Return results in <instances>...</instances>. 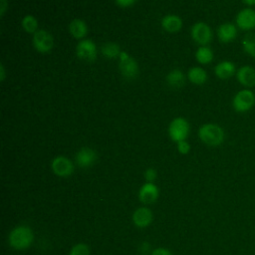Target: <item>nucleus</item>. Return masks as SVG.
Wrapping results in <instances>:
<instances>
[{
	"mask_svg": "<svg viewBox=\"0 0 255 255\" xmlns=\"http://www.w3.org/2000/svg\"><path fill=\"white\" fill-rule=\"evenodd\" d=\"M255 104V94L250 89L237 92L232 100L233 109L238 113H245L252 109Z\"/></svg>",
	"mask_w": 255,
	"mask_h": 255,
	"instance_id": "3",
	"label": "nucleus"
},
{
	"mask_svg": "<svg viewBox=\"0 0 255 255\" xmlns=\"http://www.w3.org/2000/svg\"><path fill=\"white\" fill-rule=\"evenodd\" d=\"M165 79L167 84L174 89H179L185 84V76L180 69L171 70Z\"/></svg>",
	"mask_w": 255,
	"mask_h": 255,
	"instance_id": "19",
	"label": "nucleus"
},
{
	"mask_svg": "<svg viewBox=\"0 0 255 255\" xmlns=\"http://www.w3.org/2000/svg\"><path fill=\"white\" fill-rule=\"evenodd\" d=\"M189 133V124L188 122L182 118L177 117L173 119L168 126V135L173 140L179 142L185 140Z\"/></svg>",
	"mask_w": 255,
	"mask_h": 255,
	"instance_id": "4",
	"label": "nucleus"
},
{
	"mask_svg": "<svg viewBox=\"0 0 255 255\" xmlns=\"http://www.w3.org/2000/svg\"><path fill=\"white\" fill-rule=\"evenodd\" d=\"M242 3L245 4V5H247L248 7H251V8H252V6L255 5V0H244V1H242Z\"/></svg>",
	"mask_w": 255,
	"mask_h": 255,
	"instance_id": "32",
	"label": "nucleus"
},
{
	"mask_svg": "<svg viewBox=\"0 0 255 255\" xmlns=\"http://www.w3.org/2000/svg\"><path fill=\"white\" fill-rule=\"evenodd\" d=\"M69 255H90V248L85 243H78L72 247Z\"/></svg>",
	"mask_w": 255,
	"mask_h": 255,
	"instance_id": "25",
	"label": "nucleus"
},
{
	"mask_svg": "<svg viewBox=\"0 0 255 255\" xmlns=\"http://www.w3.org/2000/svg\"><path fill=\"white\" fill-rule=\"evenodd\" d=\"M158 187L151 182H145L138 190V198L144 204H151L158 198Z\"/></svg>",
	"mask_w": 255,
	"mask_h": 255,
	"instance_id": "12",
	"label": "nucleus"
},
{
	"mask_svg": "<svg viewBox=\"0 0 255 255\" xmlns=\"http://www.w3.org/2000/svg\"><path fill=\"white\" fill-rule=\"evenodd\" d=\"M33 46L40 53H48L54 46L53 36L46 30L40 29L33 35Z\"/></svg>",
	"mask_w": 255,
	"mask_h": 255,
	"instance_id": "8",
	"label": "nucleus"
},
{
	"mask_svg": "<svg viewBox=\"0 0 255 255\" xmlns=\"http://www.w3.org/2000/svg\"><path fill=\"white\" fill-rule=\"evenodd\" d=\"M195 59L200 64H208L213 60V52L207 46H200L195 52Z\"/></svg>",
	"mask_w": 255,
	"mask_h": 255,
	"instance_id": "22",
	"label": "nucleus"
},
{
	"mask_svg": "<svg viewBox=\"0 0 255 255\" xmlns=\"http://www.w3.org/2000/svg\"><path fill=\"white\" fill-rule=\"evenodd\" d=\"M235 72H237L235 64L227 60L219 62L214 68L215 75L221 80H227L231 78L235 74Z\"/></svg>",
	"mask_w": 255,
	"mask_h": 255,
	"instance_id": "16",
	"label": "nucleus"
},
{
	"mask_svg": "<svg viewBox=\"0 0 255 255\" xmlns=\"http://www.w3.org/2000/svg\"><path fill=\"white\" fill-rule=\"evenodd\" d=\"M22 28L29 34H35L38 30V21L37 19L32 16V15H26L24 16V18L22 19L21 22Z\"/></svg>",
	"mask_w": 255,
	"mask_h": 255,
	"instance_id": "23",
	"label": "nucleus"
},
{
	"mask_svg": "<svg viewBox=\"0 0 255 255\" xmlns=\"http://www.w3.org/2000/svg\"><path fill=\"white\" fill-rule=\"evenodd\" d=\"M132 222L138 228L147 227L153 219L152 211L148 207H138L132 213Z\"/></svg>",
	"mask_w": 255,
	"mask_h": 255,
	"instance_id": "13",
	"label": "nucleus"
},
{
	"mask_svg": "<svg viewBox=\"0 0 255 255\" xmlns=\"http://www.w3.org/2000/svg\"><path fill=\"white\" fill-rule=\"evenodd\" d=\"M161 27L168 33H176L182 28V20L177 15L168 14L162 18Z\"/></svg>",
	"mask_w": 255,
	"mask_h": 255,
	"instance_id": "17",
	"label": "nucleus"
},
{
	"mask_svg": "<svg viewBox=\"0 0 255 255\" xmlns=\"http://www.w3.org/2000/svg\"><path fill=\"white\" fill-rule=\"evenodd\" d=\"M237 36V28L231 22H225L217 28V37L222 43H230Z\"/></svg>",
	"mask_w": 255,
	"mask_h": 255,
	"instance_id": "15",
	"label": "nucleus"
},
{
	"mask_svg": "<svg viewBox=\"0 0 255 255\" xmlns=\"http://www.w3.org/2000/svg\"><path fill=\"white\" fill-rule=\"evenodd\" d=\"M0 79H1V81H4V79H5V70H4L3 64L0 65Z\"/></svg>",
	"mask_w": 255,
	"mask_h": 255,
	"instance_id": "31",
	"label": "nucleus"
},
{
	"mask_svg": "<svg viewBox=\"0 0 255 255\" xmlns=\"http://www.w3.org/2000/svg\"><path fill=\"white\" fill-rule=\"evenodd\" d=\"M53 172L59 177H69L74 172V164L70 158L64 155H58L51 162Z\"/></svg>",
	"mask_w": 255,
	"mask_h": 255,
	"instance_id": "6",
	"label": "nucleus"
},
{
	"mask_svg": "<svg viewBox=\"0 0 255 255\" xmlns=\"http://www.w3.org/2000/svg\"><path fill=\"white\" fill-rule=\"evenodd\" d=\"M198 137L209 146H218L224 141L225 133L216 124H204L198 129Z\"/></svg>",
	"mask_w": 255,
	"mask_h": 255,
	"instance_id": "2",
	"label": "nucleus"
},
{
	"mask_svg": "<svg viewBox=\"0 0 255 255\" xmlns=\"http://www.w3.org/2000/svg\"><path fill=\"white\" fill-rule=\"evenodd\" d=\"M190 34L194 42L201 46H206L212 39L211 28L204 22H196L193 24Z\"/></svg>",
	"mask_w": 255,
	"mask_h": 255,
	"instance_id": "7",
	"label": "nucleus"
},
{
	"mask_svg": "<svg viewBox=\"0 0 255 255\" xmlns=\"http://www.w3.org/2000/svg\"><path fill=\"white\" fill-rule=\"evenodd\" d=\"M135 3H136V1H134V0H117L116 1V4L121 8H128Z\"/></svg>",
	"mask_w": 255,
	"mask_h": 255,
	"instance_id": "28",
	"label": "nucleus"
},
{
	"mask_svg": "<svg viewBox=\"0 0 255 255\" xmlns=\"http://www.w3.org/2000/svg\"><path fill=\"white\" fill-rule=\"evenodd\" d=\"M242 48L249 56L255 59V34H247L243 38Z\"/></svg>",
	"mask_w": 255,
	"mask_h": 255,
	"instance_id": "24",
	"label": "nucleus"
},
{
	"mask_svg": "<svg viewBox=\"0 0 255 255\" xmlns=\"http://www.w3.org/2000/svg\"><path fill=\"white\" fill-rule=\"evenodd\" d=\"M7 8H8V3L6 1H4V0H1L0 1V15L1 16L4 15V13H5Z\"/></svg>",
	"mask_w": 255,
	"mask_h": 255,
	"instance_id": "30",
	"label": "nucleus"
},
{
	"mask_svg": "<svg viewBox=\"0 0 255 255\" xmlns=\"http://www.w3.org/2000/svg\"><path fill=\"white\" fill-rule=\"evenodd\" d=\"M177 150L181 154H187L190 150V144L186 140H182L177 142Z\"/></svg>",
	"mask_w": 255,
	"mask_h": 255,
	"instance_id": "27",
	"label": "nucleus"
},
{
	"mask_svg": "<svg viewBox=\"0 0 255 255\" xmlns=\"http://www.w3.org/2000/svg\"><path fill=\"white\" fill-rule=\"evenodd\" d=\"M156 170L153 168V167H148L145 169L144 171V178L146 180V182H151L153 183V181L155 180L156 178Z\"/></svg>",
	"mask_w": 255,
	"mask_h": 255,
	"instance_id": "26",
	"label": "nucleus"
},
{
	"mask_svg": "<svg viewBox=\"0 0 255 255\" xmlns=\"http://www.w3.org/2000/svg\"><path fill=\"white\" fill-rule=\"evenodd\" d=\"M150 255H172V253L163 247H159V248H155L151 251Z\"/></svg>",
	"mask_w": 255,
	"mask_h": 255,
	"instance_id": "29",
	"label": "nucleus"
},
{
	"mask_svg": "<svg viewBox=\"0 0 255 255\" xmlns=\"http://www.w3.org/2000/svg\"><path fill=\"white\" fill-rule=\"evenodd\" d=\"M207 73L201 67H192L187 72L188 80L195 85H202L207 81Z\"/></svg>",
	"mask_w": 255,
	"mask_h": 255,
	"instance_id": "20",
	"label": "nucleus"
},
{
	"mask_svg": "<svg viewBox=\"0 0 255 255\" xmlns=\"http://www.w3.org/2000/svg\"><path fill=\"white\" fill-rule=\"evenodd\" d=\"M236 78L244 87H255V69L249 65L240 67L236 72Z\"/></svg>",
	"mask_w": 255,
	"mask_h": 255,
	"instance_id": "14",
	"label": "nucleus"
},
{
	"mask_svg": "<svg viewBox=\"0 0 255 255\" xmlns=\"http://www.w3.org/2000/svg\"><path fill=\"white\" fill-rule=\"evenodd\" d=\"M69 32L76 39H82L88 34V26L82 19H74L69 24Z\"/></svg>",
	"mask_w": 255,
	"mask_h": 255,
	"instance_id": "18",
	"label": "nucleus"
},
{
	"mask_svg": "<svg viewBox=\"0 0 255 255\" xmlns=\"http://www.w3.org/2000/svg\"><path fill=\"white\" fill-rule=\"evenodd\" d=\"M98 159V154L95 149L91 147H82L75 156L76 164L81 168L91 167Z\"/></svg>",
	"mask_w": 255,
	"mask_h": 255,
	"instance_id": "11",
	"label": "nucleus"
},
{
	"mask_svg": "<svg viewBox=\"0 0 255 255\" xmlns=\"http://www.w3.org/2000/svg\"><path fill=\"white\" fill-rule=\"evenodd\" d=\"M236 25L241 30H252L255 28V10L251 7L241 9L236 15Z\"/></svg>",
	"mask_w": 255,
	"mask_h": 255,
	"instance_id": "10",
	"label": "nucleus"
},
{
	"mask_svg": "<svg viewBox=\"0 0 255 255\" xmlns=\"http://www.w3.org/2000/svg\"><path fill=\"white\" fill-rule=\"evenodd\" d=\"M76 54L78 58L81 60H84L87 62H93L97 59V54H98L97 46L90 39L81 40L76 46Z\"/></svg>",
	"mask_w": 255,
	"mask_h": 255,
	"instance_id": "9",
	"label": "nucleus"
},
{
	"mask_svg": "<svg viewBox=\"0 0 255 255\" xmlns=\"http://www.w3.org/2000/svg\"><path fill=\"white\" fill-rule=\"evenodd\" d=\"M101 53L104 55V57L108 59H115L117 57H120L122 51H121V47L118 44L113 42H108L101 47Z\"/></svg>",
	"mask_w": 255,
	"mask_h": 255,
	"instance_id": "21",
	"label": "nucleus"
},
{
	"mask_svg": "<svg viewBox=\"0 0 255 255\" xmlns=\"http://www.w3.org/2000/svg\"><path fill=\"white\" fill-rule=\"evenodd\" d=\"M119 58H120L119 69L121 74L128 80L135 79L139 73L137 62L125 51H122Z\"/></svg>",
	"mask_w": 255,
	"mask_h": 255,
	"instance_id": "5",
	"label": "nucleus"
},
{
	"mask_svg": "<svg viewBox=\"0 0 255 255\" xmlns=\"http://www.w3.org/2000/svg\"><path fill=\"white\" fill-rule=\"evenodd\" d=\"M34 241V233L29 226L19 225L13 228L8 236L9 245L16 250H23L31 246Z\"/></svg>",
	"mask_w": 255,
	"mask_h": 255,
	"instance_id": "1",
	"label": "nucleus"
}]
</instances>
